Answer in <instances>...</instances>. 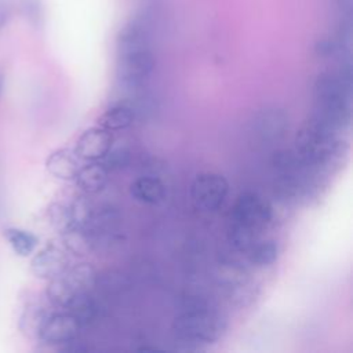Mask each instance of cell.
Segmentation results:
<instances>
[{
  "label": "cell",
  "instance_id": "cell-1",
  "mask_svg": "<svg viewBox=\"0 0 353 353\" xmlns=\"http://www.w3.org/2000/svg\"><path fill=\"white\" fill-rule=\"evenodd\" d=\"M313 114L323 124L342 131L350 124V70L319 74L313 84Z\"/></svg>",
  "mask_w": 353,
  "mask_h": 353
},
{
  "label": "cell",
  "instance_id": "cell-2",
  "mask_svg": "<svg viewBox=\"0 0 353 353\" xmlns=\"http://www.w3.org/2000/svg\"><path fill=\"white\" fill-rule=\"evenodd\" d=\"M154 69V58L149 46L148 29L134 22L124 29L119 41V80L131 90H138L149 80Z\"/></svg>",
  "mask_w": 353,
  "mask_h": 353
},
{
  "label": "cell",
  "instance_id": "cell-3",
  "mask_svg": "<svg viewBox=\"0 0 353 353\" xmlns=\"http://www.w3.org/2000/svg\"><path fill=\"white\" fill-rule=\"evenodd\" d=\"M226 328V320L216 310L205 303H190L172 323L175 336L188 345L212 343L221 338Z\"/></svg>",
  "mask_w": 353,
  "mask_h": 353
},
{
  "label": "cell",
  "instance_id": "cell-4",
  "mask_svg": "<svg viewBox=\"0 0 353 353\" xmlns=\"http://www.w3.org/2000/svg\"><path fill=\"white\" fill-rule=\"evenodd\" d=\"M339 131L310 117L295 135V152L312 167L320 170L328 165L341 149Z\"/></svg>",
  "mask_w": 353,
  "mask_h": 353
},
{
  "label": "cell",
  "instance_id": "cell-5",
  "mask_svg": "<svg viewBox=\"0 0 353 353\" xmlns=\"http://www.w3.org/2000/svg\"><path fill=\"white\" fill-rule=\"evenodd\" d=\"M276 185L281 194L298 199L314 189L316 168L306 163L295 149H281L270 160Z\"/></svg>",
  "mask_w": 353,
  "mask_h": 353
},
{
  "label": "cell",
  "instance_id": "cell-6",
  "mask_svg": "<svg viewBox=\"0 0 353 353\" xmlns=\"http://www.w3.org/2000/svg\"><path fill=\"white\" fill-rule=\"evenodd\" d=\"M97 277L98 274L90 263L68 266L61 274L50 280L47 295L54 305L65 309L76 296L92 292L97 287Z\"/></svg>",
  "mask_w": 353,
  "mask_h": 353
},
{
  "label": "cell",
  "instance_id": "cell-7",
  "mask_svg": "<svg viewBox=\"0 0 353 353\" xmlns=\"http://www.w3.org/2000/svg\"><path fill=\"white\" fill-rule=\"evenodd\" d=\"M288 131V116L277 106H266L258 110L250 120L251 142L259 148H272L279 143Z\"/></svg>",
  "mask_w": 353,
  "mask_h": 353
},
{
  "label": "cell",
  "instance_id": "cell-8",
  "mask_svg": "<svg viewBox=\"0 0 353 353\" xmlns=\"http://www.w3.org/2000/svg\"><path fill=\"white\" fill-rule=\"evenodd\" d=\"M270 221V204L254 192H244L237 197L229 218V223H234L258 233H261Z\"/></svg>",
  "mask_w": 353,
  "mask_h": 353
},
{
  "label": "cell",
  "instance_id": "cell-9",
  "mask_svg": "<svg viewBox=\"0 0 353 353\" xmlns=\"http://www.w3.org/2000/svg\"><path fill=\"white\" fill-rule=\"evenodd\" d=\"M229 192V183L221 174H199L190 186V197L196 210L211 212L218 210Z\"/></svg>",
  "mask_w": 353,
  "mask_h": 353
},
{
  "label": "cell",
  "instance_id": "cell-10",
  "mask_svg": "<svg viewBox=\"0 0 353 353\" xmlns=\"http://www.w3.org/2000/svg\"><path fill=\"white\" fill-rule=\"evenodd\" d=\"M81 325L66 310L44 317L39 327L40 338L50 345H66L77 339Z\"/></svg>",
  "mask_w": 353,
  "mask_h": 353
},
{
  "label": "cell",
  "instance_id": "cell-11",
  "mask_svg": "<svg viewBox=\"0 0 353 353\" xmlns=\"http://www.w3.org/2000/svg\"><path fill=\"white\" fill-rule=\"evenodd\" d=\"M30 266L36 277L51 280L69 266V258L62 247L48 243L34 254Z\"/></svg>",
  "mask_w": 353,
  "mask_h": 353
},
{
  "label": "cell",
  "instance_id": "cell-12",
  "mask_svg": "<svg viewBox=\"0 0 353 353\" xmlns=\"http://www.w3.org/2000/svg\"><path fill=\"white\" fill-rule=\"evenodd\" d=\"M113 137L110 131L102 127H91L85 130L77 139L74 153L79 159L98 161L103 159L112 149Z\"/></svg>",
  "mask_w": 353,
  "mask_h": 353
},
{
  "label": "cell",
  "instance_id": "cell-13",
  "mask_svg": "<svg viewBox=\"0 0 353 353\" xmlns=\"http://www.w3.org/2000/svg\"><path fill=\"white\" fill-rule=\"evenodd\" d=\"M46 165L51 175H54L55 178L63 179V181L74 179V176L80 168L77 154L74 153V150L66 149V148L54 150L48 156Z\"/></svg>",
  "mask_w": 353,
  "mask_h": 353
},
{
  "label": "cell",
  "instance_id": "cell-14",
  "mask_svg": "<svg viewBox=\"0 0 353 353\" xmlns=\"http://www.w3.org/2000/svg\"><path fill=\"white\" fill-rule=\"evenodd\" d=\"M109 170L103 163L90 161L88 164L79 168L74 179L77 186L88 194L98 193L108 182Z\"/></svg>",
  "mask_w": 353,
  "mask_h": 353
},
{
  "label": "cell",
  "instance_id": "cell-15",
  "mask_svg": "<svg viewBox=\"0 0 353 353\" xmlns=\"http://www.w3.org/2000/svg\"><path fill=\"white\" fill-rule=\"evenodd\" d=\"M98 125L108 131H117L127 128L134 121V110L125 102L112 103L98 117Z\"/></svg>",
  "mask_w": 353,
  "mask_h": 353
},
{
  "label": "cell",
  "instance_id": "cell-16",
  "mask_svg": "<svg viewBox=\"0 0 353 353\" xmlns=\"http://www.w3.org/2000/svg\"><path fill=\"white\" fill-rule=\"evenodd\" d=\"M130 194L143 204H156L164 196V185L154 176H141L130 185Z\"/></svg>",
  "mask_w": 353,
  "mask_h": 353
},
{
  "label": "cell",
  "instance_id": "cell-17",
  "mask_svg": "<svg viewBox=\"0 0 353 353\" xmlns=\"http://www.w3.org/2000/svg\"><path fill=\"white\" fill-rule=\"evenodd\" d=\"M97 301L92 292L83 294L70 301V303L65 307L68 313H70L81 327L90 324L97 316Z\"/></svg>",
  "mask_w": 353,
  "mask_h": 353
},
{
  "label": "cell",
  "instance_id": "cell-18",
  "mask_svg": "<svg viewBox=\"0 0 353 353\" xmlns=\"http://www.w3.org/2000/svg\"><path fill=\"white\" fill-rule=\"evenodd\" d=\"M277 244L273 240L258 239L247 251L248 261L255 266H269L277 258Z\"/></svg>",
  "mask_w": 353,
  "mask_h": 353
},
{
  "label": "cell",
  "instance_id": "cell-19",
  "mask_svg": "<svg viewBox=\"0 0 353 353\" xmlns=\"http://www.w3.org/2000/svg\"><path fill=\"white\" fill-rule=\"evenodd\" d=\"M4 236L12 247V250L21 256L30 255L37 245V239L32 233L22 229L10 228L6 230Z\"/></svg>",
  "mask_w": 353,
  "mask_h": 353
},
{
  "label": "cell",
  "instance_id": "cell-20",
  "mask_svg": "<svg viewBox=\"0 0 353 353\" xmlns=\"http://www.w3.org/2000/svg\"><path fill=\"white\" fill-rule=\"evenodd\" d=\"M3 85H4V80H3V77L0 76V94H1V91H3Z\"/></svg>",
  "mask_w": 353,
  "mask_h": 353
}]
</instances>
